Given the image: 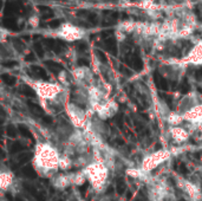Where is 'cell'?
I'll return each instance as SVG.
<instances>
[{
  "label": "cell",
  "mask_w": 202,
  "mask_h": 201,
  "mask_svg": "<svg viewBox=\"0 0 202 201\" xmlns=\"http://www.w3.org/2000/svg\"><path fill=\"white\" fill-rule=\"evenodd\" d=\"M62 150L51 141L37 142L33 152L32 165L37 173L43 177L51 179L59 173V160Z\"/></svg>",
  "instance_id": "1"
},
{
  "label": "cell",
  "mask_w": 202,
  "mask_h": 201,
  "mask_svg": "<svg viewBox=\"0 0 202 201\" xmlns=\"http://www.w3.org/2000/svg\"><path fill=\"white\" fill-rule=\"evenodd\" d=\"M86 175L88 182L91 185V188L96 194L102 195L104 194L110 185V176L111 170L104 163L98 161H91L88 166L83 168Z\"/></svg>",
  "instance_id": "2"
},
{
  "label": "cell",
  "mask_w": 202,
  "mask_h": 201,
  "mask_svg": "<svg viewBox=\"0 0 202 201\" xmlns=\"http://www.w3.org/2000/svg\"><path fill=\"white\" fill-rule=\"evenodd\" d=\"M64 111L66 114V117L69 119V123H71L72 128L78 129V130H84L86 128L89 121H90L86 108L78 105L77 103L70 100L65 104Z\"/></svg>",
  "instance_id": "3"
},
{
  "label": "cell",
  "mask_w": 202,
  "mask_h": 201,
  "mask_svg": "<svg viewBox=\"0 0 202 201\" xmlns=\"http://www.w3.org/2000/svg\"><path fill=\"white\" fill-rule=\"evenodd\" d=\"M86 30L80 27L78 25H75L72 23H63L56 30L52 31V35L56 38H59L64 42H79L86 37Z\"/></svg>",
  "instance_id": "4"
},
{
  "label": "cell",
  "mask_w": 202,
  "mask_h": 201,
  "mask_svg": "<svg viewBox=\"0 0 202 201\" xmlns=\"http://www.w3.org/2000/svg\"><path fill=\"white\" fill-rule=\"evenodd\" d=\"M173 156V152L170 149H160L156 152L149 153L142 159L140 167L147 173L151 174L155 169H157L160 166L166 163Z\"/></svg>",
  "instance_id": "5"
},
{
  "label": "cell",
  "mask_w": 202,
  "mask_h": 201,
  "mask_svg": "<svg viewBox=\"0 0 202 201\" xmlns=\"http://www.w3.org/2000/svg\"><path fill=\"white\" fill-rule=\"evenodd\" d=\"M73 77V82L76 88L88 89L90 85L96 82L95 79V70L89 66H76L70 70Z\"/></svg>",
  "instance_id": "6"
},
{
  "label": "cell",
  "mask_w": 202,
  "mask_h": 201,
  "mask_svg": "<svg viewBox=\"0 0 202 201\" xmlns=\"http://www.w3.org/2000/svg\"><path fill=\"white\" fill-rule=\"evenodd\" d=\"M185 69H187V66L181 62V59H175V58H170L168 60H164L160 65V72L164 77L170 78V79L181 78L185 75Z\"/></svg>",
  "instance_id": "7"
},
{
  "label": "cell",
  "mask_w": 202,
  "mask_h": 201,
  "mask_svg": "<svg viewBox=\"0 0 202 201\" xmlns=\"http://www.w3.org/2000/svg\"><path fill=\"white\" fill-rule=\"evenodd\" d=\"M176 187L189 199V201H202V189L196 182L185 177L176 179Z\"/></svg>",
  "instance_id": "8"
},
{
  "label": "cell",
  "mask_w": 202,
  "mask_h": 201,
  "mask_svg": "<svg viewBox=\"0 0 202 201\" xmlns=\"http://www.w3.org/2000/svg\"><path fill=\"white\" fill-rule=\"evenodd\" d=\"M95 111V115L96 117L101 119V121H106V119H112L115 115L118 112L119 109V105L118 103L112 98H109L106 100H103L102 103L95 105L94 108H90Z\"/></svg>",
  "instance_id": "9"
},
{
  "label": "cell",
  "mask_w": 202,
  "mask_h": 201,
  "mask_svg": "<svg viewBox=\"0 0 202 201\" xmlns=\"http://www.w3.org/2000/svg\"><path fill=\"white\" fill-rule=\"evenodd\" d=\"M181 62L185 66H201L202 65V40H199L195 45L188 51V53L181 58Z\"/></svg>",
  "instance_id": "10"
},
{
  "label": "cell",
  "mask_w": 202,
  "mask_h": 201,
  "mask_svg": "<svg viewBox=\"0 0 202 201\" xmlns=\"http://www.w3.org/2000/svg\"><path fill=\"white\" fill-rule=\"evenodd\" d=\"M182 115L185 119V126L187 128L202 126V103L196 104L195 107L190 108Z\"/></svg>",
  "instance_id": "11"
},
{
  "label": "cell",
  "mask_w": 202,
  "mask_h": 201,
  "mask_svg": "<svg viewBox=\"0 0 202 201\" xmlns=\"http://www.w3.org/2000/svg\"><path fill=\"white\" fill-rule=\"evenodd\" d=\"M16 186H17V179H16L14 173L9 168L2 167V169L0 172V189H1V192H12Z\"/></svg>",
  "instance_id": "12"
},
{
  "label": "cell",
  "mask_w": 202,
  "mask_h": 201,
  "mask_svg": "<svg viewBox=\"0 0 202 201\" xmlns=\"http://www.w3.org/2000/svg\"><path fill=\"white\" fill-rule=\"evenodd\" d=\"M168 134H169L170 140L176 144H183L185 142H188L189 138L192 137L190 131L185 128V124L177 126V127H169Z\"/></svg>",
  "instance_id": "13"
},
{
  "label": "cell",
  "mask_w": 202,
  "mask_h": 201,
  "mask_svg": "<svg viewBox=\"0 0 202 201\" xmlns=\"http://www.w3.org/2000/svg\"><path fill=\"white\" fill-rule=\"evenodd\" d=\"M200 103H202L200 95L196 92H189L180 100L176 111H178L180 114H185V111H188L190 108H193L196 104H200Z\"/></svg>",
  "instance_id": "14"
},
{
  "label": "cell",
  "mask_w": 202,
  "mask_h": 201,
  "mask_svg": "<svg viewBox=\"0 0 202 201\" xmlns=\"http://www.w3.org/2000/svg\"><path fill=\"white\" fill-rule=\"evenodd\" d=\"M51 185L54 189L57 191H65L66 188H69L72 186V175L71 172L69 173H64V172H59L56 175H53L50 179Z\"/></svg>",
  "instance_id": "15"
},
{
  "label": "cell",
  "mask_w": 202,
  "mask_h": 201,
  "mask_svg": "<svg viewBox=\"0 0 202 201\" xmlns=\"http://www.w3.org/2000/svg\"><path fill=\"white\" fill-rule=\"evenodd\" d=\"M124 172L129 177H131L134 180H137V181H142L144 183L148 182L151 177V174L144 172L140 166L138 167H128V168H125Z\"/></svg>",
  "instance_id": "16"
},
{
  "label": "cell",
  "mask_w": 202,
  "mask_h": 201,
  "mask_svg": "<svg viewBox=\"0 0 202 201\" xmlns=\"http://www.w3.org/2000/svg\"><path fill=\"white\" fill-rule=\"evenodd\" d=\"M166 123H167L169 127H177V126H183L185 124V119H183V115L180 114L178 111L173 110L169 112L167 117H166Z\"/></svg>",
  "instance_id": "17"
},
{
  "label": "cell",
  "mask_w": 202,
  "mask_h": 201,
  "mask_svg": "<svg viewBox=\"0 0 202 201\" xmlns=\"http://www.w3.org/2000/svg\"><path fill=\"white\" fill-rule=\"evenodd\" d=\"M75 168V160L73 157L68 154L62 153L61 160H59V172H64V173H69Z\"/></svg>",
  "instance_id": "18"
},
{
  "label": "cell",
  "mask_w": 202,
  "mask_h": 201,
  "mask_svg": "<svg viewBox=\"0 0 202 201\" xmlns=\"http://www.w3.org/2000/svg\"><path fill=\"white\" fill-rule=\"evenodd\" d=\"M57 79H58V83H61L64 88H66L69 90H70L72 86H75V82H73V77H72L71 71L62 70L61 72L58 73Z\"/></svg>",
  "instance_id": "19"
},
{
  "label": "cell",
  "mask_w": 202,
  "mask_h": 201,
  "mask_svg": "<svg viewBox=\"0 0 202 201\" xmlns=\"http://www.w3.org/2000/svg\"><path fill=\"white\" fill-rule=\"evenodd\" d=\"M71 175H72V186L79 187V186L84 185L88 181L86 175H85L83 169H79L77 172H71Z\"/></svg>",
  "instance_id": "20"
},
{
  "label": "cell",
  "mask_w": 202,
  "mask_h": 201,
  "mask_svg": "<svg viewBox=\"0 0 202 201\" xmlns=\"http://www.w3.org/2000/svg\"><path fill=\"white\" fill-rule=\"evenodd\" d=\"M65 57H66V59L69 60V62H71V63H73L76 59H77V52L72 49V47H70L68 51H66V53H65Z\"/></svg>",
  "instance_id": "21"
},
{
  "label": "cell",
  "mask_w": 202,
  "mask_h": 201,
  "mask_svg": "<svg viewBox=\"0 0 202 201\" xmlns=\"http://www.w3.org/2000/svg\"><path fill=\"white\" fill-rule=\"evenodd\" d=\"M28 24H30L31 26H33V27L38 26V25H39V18H38L37 16L30 17V19H28Z\"/></svg>",
  "instance_id": "22"
}]
</instances>
